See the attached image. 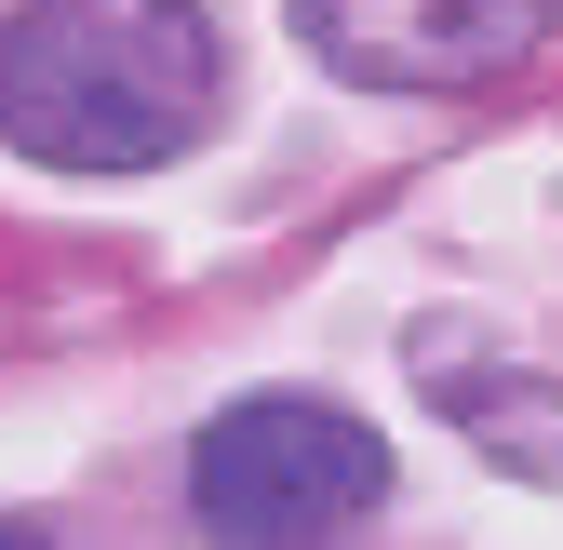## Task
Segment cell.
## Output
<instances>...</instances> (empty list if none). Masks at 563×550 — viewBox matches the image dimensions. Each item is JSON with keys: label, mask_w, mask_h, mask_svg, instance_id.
Wrapping results in <instances>:
<instances>
[{"label": "cell", "mask_w": 563, "mask_h": 550, "mask_svg": "<svg viewBox=\"0 0 563 550\" xmlns=\"http://www.w3.org/2000/svg\"><path fill=\"white\" fill-rule=\"evenodd\" d=\"M296 28L363 95H470L550 41V0H296Z\"/></svg>", "instance_id": "obj_3"}, {"label": "cell", "mask_w": 563, "mask_h": 550, "mask_svg": "<svg viewBox=\"0 0 563 550\" xmlns=\"http://www.w3.org/2000/svg\"><path fill=\"white\" fill-rule=\"evenodd\" d=\"M0 550H54V537H41V524H14V510H0Z\"/></svg>", "instance_id": "obj_5"}, {"label": "cell", "mask_w": 563, "mask_h": 550, "mask_svg": "<svg viewBox=\"0 0 563 550\" xmlns=\"http://www.w3.org/2000/svg\"><path fill=\"white\" fill-rule=\"evenodd\" d=\"M430 389L456 403V430L497 457V470H523V484H563V376H510V363H430Z\"/></svg>", "instance_id": "obj_4"}, {"label": "cell", "mask_w": 563, "mask_h": 550, "mask_svg": "<svg viewBox=\"0 0 563 550\" xmlns=\"http://www.w3.org/2000/svg\"><path fill=\"white\" fill-rule=\"evenodd\" d=\"M229 108V41L201 0H27L0 28V134L54 175L188 162Z\"/></svg>", "instance_id": "obj_1"}, {"label": "cell", "mask_w": 563, "mask_h": 550, "mask_svg": "<svg viewBox=\"0 0 563 550\" xmlns=\"http://www.w3.org/2000/svg\"><path fill=\"white\" fill-rule=\"evenodd\" d=\"M389 497V443L322 389H255L188 443V510L229 550H335Z\"/></svg>", "instance_id": "obj_2"}]
</instances>
